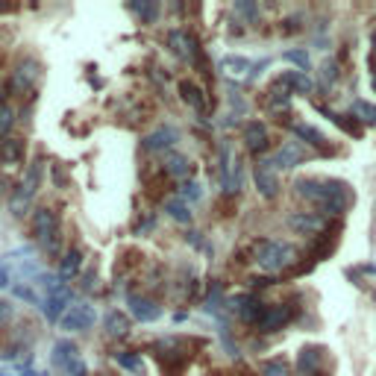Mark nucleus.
<instances>
[{
    "mask_svg": "<svg viewBox=\"0 0 376 376\" xmlns=\"http://www.w3.org/2000/svg\"><path fill=\"white\" fill-rule=\"evenodd\" d=\"M291 320V306H271L265 318H261L259 323V330H265V332H276V330H283V326Z\"/></svg>",
    "mask_w": 376,
    "mask_h": 376,
    "instance_id": "nucleus-9",
    "label": "nucleus"
},
{
    "mask_svg": "<svg viewBox=\"0 0 376 376\" xmlns=\"http://www.w3.org/2000/svg\"><path fill=\"white\" fill-rule=\"evenodd\" d=\"M94 320H97L94 306L77 303V306H71L68 312H65L62 326H65V330H71V332H86V330H91V326H94Z\"/></svg>",
    "mask_w": 376,
    "mask_h": 376,
    "instance_id": "nucleus-4",
    "label": "nucleus"
},
{
    "mask_svg": "<svg viewBox=\"0 0 376 376\" xmlns=\"http://www.w3.org/2000/svg\"><path fill=\"white\" fill-rule=\"evenodd\" d=\"M223 68L230 71V74H244V71L250 68V62L241 59V56H226V59H223Z\"/></svg>",
    "mask_w": 376,
    "mask_h": 376,
    "instance_id": "nucleus-29",
    "label": "nucleus"
},
{
    "mask_svg": "<svg viewBox=\"0 0 376 376\" xmlns=\"http://www.w3.org/2000/svg\"><path fill=\"white\" fill-rule=\"evenodd\" d=\"M285 59H288V62H297L303 71L309 68V56H306L303 51H288V53H285Z\"/></svg>",
    "mask_w": 376,
    "mask_h": 376,
    "instance_id": "nucleus-35",
    "label": "nucleus"
},
{
    "mask_svg": "<svg viewBox=\"0 0 376 376\" xmlns=\"http://www.w3.org/2000/svg\"><path fill=\"white\" fill-rule=\"evenodd\" d=\"M235 9H238V12H244V15H250V18L256 15V6H250V4H238Z\"/></svg>",
    "mask_w": 376,
    "mask_h": 376,
    "instance_id": "nucleus-38",
    "label": "nucleus"
},
{
    "mask_svg": "<svg viewBox=\"0 0 376 376\" xmlns=\"http://www.w3.org/2000/svg\"><path fill=\"white\" fill-rule=\"evenodd\" d=\"M174 141H176V129L174 127H159L156 133H150V136L141 141V147L153 153V150H165V147H171Z\"/></svg>",
    "mask_w": 376,
    "mask_h": 376,
    "instance_id": "nucleus-10",
    "label": "nucleus"
},
{
    "mask_svg": "<svg viewBox=\"0 0 376 376\" xmlns=\"http://www.w3.org/2000/svg\"><path fill=\"white\" fill-rule=\"evenodd\" d=\"M32 230H36L39 241H41L51 253L59 250V221H56V212H51V209H36V215H32Z\"/></svg>",
    "mask_w": 376,
    "mask_h": 376,
    "instance_id": "nucleus-3",
    "label": "nucleus"
},
{
    "mask_svg": "<svg viewBox=\"0 0 376 376\" xmlns=\"http://www.w3.org/2000/svg\"><path fill=\"white\" fill-rule=\"evenodd\" d=\"M71 288L65 285L62 291H56V294H51V297H44V303H41V312H44V318L47 320H62L65 318V309H71Z\"/></svg>",
    "mask_w": 376,
    "mask_h": 376,
    "instance_id": "nucleus-6",
    "label": "nucleus"
},
{
    "mask_svg": "<svg viewBox=\"0 0 376 376\" xmlns=\"http://www.w3.org/2000/svg\"><path fill=\"white\" fill-rule=\"evenodd\" d=\"M297 162H303V150H300V147L294 144V141H291V144H285L283 150L276 153V165H280V168H294Z\"/></svg>",
    "mask_w": 376,
    "mask_h": 376,
    "instance_id": "nucleus-19",
    "label": "nucleus"
},
{
    "mask_svg": "<svg viewBox=\"0 0 376 376\" xmlns=\"http://www.w3.org/2000/svg\"><path fill=\"white\" fill-rule=\"evenodd\" d=\"M179 94H183V101H186L188 106H194V109H203V106H206L203 91L194 86V83H188V79H183V83H179Z\"/></svg>",
    "mask_w": 376,
    "mask_h": 376,
    "instance_id": "nucleus-20",
    "label": "nucleus"
},
{
    "mask_svg": "<svg viewBox=\"0 0 376 376\" xmlns=\"http://www.w3.org/2000/svg\"><path fill=\"white\" fill-rule=\"evenodd\" d=\"M0 159H4L6 165H18V162H24V141L21 138H4L0 141Z\"/></svg>",
    "mask_w": 376,
    "mask_h": 376,
    "instance_id": "nucleus-17",
    "label": "nucleus"
},
{
    "mask_svg": "<svg viewBox=\"0 0 376 376\" xmlns=\"http://www.w3.org/2000/svg\"><path fill=\"white\" fill-rule=\"evenodd\" d=\"M373 44H376V36H373Z\"/></svg>",
    "mask_w": 376,
    "mask_h": 376,
    "instance_id": "nucleus-40",
    "label": "nucleus"
},
{
    "mask_svg": "<svg viewBox=\"0 0 376 376\" xmlns=\"http://www.w3.org/2000/svg\"><path fill=\"white\" fill-rule=\"evenodd\" d=\"M115 362L121 368H127V370L144 376V358H141V353H115Z\"/></svg>",
    "mask_w": 376,
    "mask_h": 376,
    "instance_id": "nucleus-22",
    "label": "nucleus"
},
{
    "mask_svg": "<svg viewBox=\"0 0 376 376\" xmlns=\"http://www.w3.org/2000/svg\"><path fill=\"white\" fill-rule=\"evenodd\" d=\"M165 212L174 218V221H179V223H188L191 221V212H188V203L183 200V197H176V200H168L165 203Z\"/></svg>",
    "mask_w": 376,
    "mask_h": 376,
    "instance_id": "nucleus-21",
    "label": "nucleus"
},
{
    "mask_svg": "<svg viewBox=\"0 0 376 376\" xmlns=\"http://www.w3.org/2000/svg\"><path fill=\"white\" fill-rule=\"evenodd\" d=\"M39 77H41L39 62H36V59H27V62L18 65V71H15L12 89H15V91H32V86L39 83Z\"/></svg>",
    "mask_w": 376,
    "mask_h": 376,
    "instance_id": "nucleus-7",
    "label": "nucleus"
},
{
    "mask_svg": "<svg viewBox=\"0 0 376 376\" xmlns=\"http://www.w3.org/2000/svg\"><path fill=\"white\" fill-rule=\"evenodd\" d=\"M297 194L300 197H309L320 203L326 212H332V215H338V212H344L353 200V194L347 191L344 183H335V179H326V183H318V179H297Z\"/></svg>",
    "mask_w": 376,
    "mask_h": 376,
    "instance_id": "nucleus-1",
    "label": "nucleus"
},
{
    "mask_svg": "<svg viewBox=\"0 0 376 376\" xmlns=\"http://www.w3.org/2000/svg\"><path fill=\"white\" fill-rule=\"evenodd\" d=\"M238 312H241V320H247V323H261V318H265L268 312V306H261L259 300H250V297H238Z\"/></svg>",
    "mask_w": 376,
    "mask_h": 376,
    "instance_id": "nucleus-16",
    "label": "nucleus"
},
{
    "mask_svg": "<svg viewBox=\"0 0 376 376\" xmlns=\"http://www.w3.org/2000/svg\"><path fill=\"white\" fill-rule=\"evenodd\" d=\"M283 89H291V91H300V94H309L312 91V83H309V77L303 74V71H288V74H283L280 79H276Z\"/></svg>",
    "mask_w": 376,
    "mask_h": 376,
    "instance_id": "nucleus-18",
    "label": "nucleus"
},
{
    "mask_svg": "<svg viewBox=\"0 0 376 376\" xmlns=\"http://www.w3.org/2000/svg\"><path fill=\"white\" fill-rule=\"evenodd\" d=\"M294 133H297L300 138H306L309 144H315V147H323V144H326L323 133H318L315 127H306V124H294Z\"/></svg>",
    "mask_w": 376,
    "mask_h": 376,
    "instance_id": "nucleus-26",
    "label": "nucleus"
},
{
    "mask_svg": "<svg viewBox=\"0 0 376 376\" xmlns=\"http://www.w3.org/2000/svg\"><path fill=\"white\" fill-rule=\"evenodd\" d=\"M297 368H300V373H306V376H315V368H318V350H303L300 358H297Z\"/></svg>",
    "mask_w": 376,
    "mask_h": 376,
    "instance_id": "nucleus-27",
    "label": "nucleus"
},
{
    "mask_svg": "<svg viewBox=\"0 0 376 376\" xmlns=\"http://www.w3.org/2000/svg\"><path fill=\"white\" fill-rule=\"evenodd\" d=\"M12 318V306L6 300H0V323H6Z\"/></svg>",
    "mask_w": 376,
    "mask_h": 376,
    "instance_id": "nucleus-37",
    "label": "nucleus"
},
{
    "mask_svg": "<svg viewBox=\"0 0 376 376\" xmlns=\"http://www.w3.org/2000/svg\"><path fill=\"white\" fill-rule=\"evenodd\" d=\"M127 330H129V318H127V315L112 312V315L106 318V332H109V335H127Z\"/></svg>",
    "mask_w": 376,
    "mask_h": 376,
    "instance_id": "nucleus-24",
    "label": "nucleus"
},
{
    "mask_svg": "<svg viewBox=\"0 0 376 376\" xmlns=\"http://www.w3.org/2000/svg\"><path fill=\"white\" fill-rule=\"evenodd\" d=\"M129 312H133L136 320H156L162 315V309L153 303V300H147V297H129Z\"/></svg>",
    "mask_w": 376,
    "mask_h": 376,
    "instance_id": "nucleus-12",
    "label": "nucleus"
},
{
    "mask_svg": "<svg viewBox=\"0 0 376 376\" xmlns=\"http://www.w3.org/2000/svg\"><path fill=\"white\" fill-rule=\"evenodd\" d=\"M294 259H297L294 247H291V244H283V241H261L259 247H256L259 268H265V271H271V273L288 268Z\"/></svg>",
    "mask_w": 376,
    "mask_h": 376,
    "instance_id": "nucleus-2",
    "label": "nucleus"
},
{
    "mask_svg": "<svg viewBox=\"0 0 376 376\" xmlns=\"http://www.w3.org/2000/svg\"><path fill=\"white\" fill-rule=\"evenodd\" d=\"M261 373L265 376H288V365L283 362V358H276V362H265L261 365Z\"/></svg>",
    "mask_w": 376,
    "mask_h": 376,
    "instance_id": "nucleus-30",
    "label": "nucleus"
},
{
    "mask_svg": "<svg viewBox=\"0 0 376 376\" xmlns=\"http://www.w3.org/2000/svg\"><path fill=\"white\" fill-rule=\"evenodd\" d=\"M77 358H79V350H77L74 341H56V344H53V365L56 368L68 370Z\"/></svg>",
    "mask_w": 376,
    "mask_h": 376,
    "instance_id": "nucleus-11",
    "label": "nucleus"
},
{
    "mask_svg": "<svg viewBox=\"0 0 376 376\" xmlns=\"http://www.w3.org/2000/svg\"><path fill=\"white\" fill-rule=\"evenodd\" d=\"M165 171H168L171 176H188L191 165H188V159H186V156H176V153H171V156L165 159Z\"/></svg>",
    "mask_w": 376,
    "mask_h": 376,
    "instance_id": "nucleus-23",
    "label": "nucleus"
},
{
    "mask_svg": "<svg viewBox=\"0 0 376 376\" xmlns=\"http://www.w3.org/2000/svg\"><path fill=\"white\" fill-rule=\"evenodd\" d=\"M253 176H256L259 191L265 194V197H273V194H276V176H273V171H271V162H259L256 171H253Z\"/></svg>",
    "mask_w": 376,
    "mask_h": 376,
    "instance_id": "nucleus-13",
    "label": "nucleus"
},
{
    "mask_svg": "<svg viewBox=\"0 0 376 376\" xmlns=\"http://www.w3.org/2000/svg\"><path fill=\"white\" fill-rule=\"evenodd\" d=\"M39 183H41V162H32L27 176H24V183H21V188H18V194H15V200H12V209L18 212V215H21V209L30 203L32 194L39 191Z\"/></svg>",
    "mask_w": 376,
    "mask_h": 376,
    "instance_id": "nucleus-5",
    "label": "nucleus"
},
{
    "mask_svg": "<svg viewBox=\"0 0 376 376\" xmlns=\"http://www.w3.org/2000/svg\"><path fill=\"white\" fill-rule=\"evenodd\" d=\"M353 115L362 121V124H370V127H376V106L373 103H365V101H356L353 103Z\"/></svg>",
    "mask_w": 376,
    "mask_h": 376,
    "instance_id": "nucleus-25",
    "label": "nucleus"
},
{
    "mask_svg": "<svg viewBox=\"0 0 376 376\" xmlns=\"http://www.w3.org/2000/svg\"><path fill=\"white\" fill-rule=\"evenodd\" d=\"M12 291H15V297H21V300H27V303H39V297H36V291H32V283H24V285H15Z\"/></svg>",
    "mask_w": 376,
    "mask_h": 376,
    "instance_id": "nucleus-33",
    "label": "nucleus"
},
{
    "mask_svg": "<svg viewBox=\"0 0 376 376\" xmlns=\"http://www.w3.org/2000/svg\"><path fill=\"white\" fill-rule=\"evenodd\" d=\"M244 141H247V147L253 153H261L268 147V129L261 127L259 121H253V124L244 127Z\"/></svg>",
    "mask_w": 376,
    "mask_h": 376,
    "instance_id": "nucleus-14",
    "label": "nucleus"
},
{
    "mask_svg": "<svg viewBox=\"0 0 376 376\" xmlns=\"http://www.w3.org/2000/svg\"><path fill=\"white\" fill-rule=\"evenodd\" d=\"M65 373H68V376H89V368L83 365V358H77V362L68 370H65Z\"/></svg>",
    "mask_w": 376,
    "mask_h": 376,
    "instance_id": "nucleus-36",
    "label": "nucleus"
},
{
    "mask_svg": "<svg viewBox=\"0 0 376 376\" xmlns=\"http://www.w3.org/2000/svg\"><path fill=\"white\" fill-rule=\"evenodd\" d=\"M320 112H326V109H320ZM326 115H330V118H332V121H335L341 129H347L350 136H362V127H358V124H356L350 115H332V112H326Z\"/></svg>",
    "mask_w": 376,
    "mask_h": 376,
    "instance_id": "nucleus-28",
    "label": "nucleus"
},
{
    "mask_svg": "<svg viewBox=\"0 0 376 376\" xmlns=\"http://www.w3.org/2000/svg\"><path fill=\"white\" fill-rule=\"evenodd\" d=\"M79 268H83V253L74 247V250L65 253V259H62V265H59V280H62V283L74 280V276L79 273Z\"/></svg>",
    "mask_w": 376,
    "mask_h": 376,
    "instance_id": "nucleus-15",
    "label": "nucleus"
},
{
    "mask_svg": "<svg viewBox=\"0 0 376 376\" xmlns=\"http://www.w3.org/2000/svg\"><path fill=\"white\" fill-rule=\"evenodd\" d=\"M291 230H297L300 235H315L323 230V218L315 212H300V215H291Z\"/></svg>",
    "mask_w": 376,
    "mask_h": 376,
    "instance_id": "nucleus-8",
    "label": "nucleus"
},
{
    "mask_svg": "<svg viewBox=\"0 0 376 376\" xmlns=\"http://www.w3.org/2000/svg\"><path fill=\"white\" fill-rule=\"evenodd\" d=\"M0 376H15V373H12L6 365H0Z\"/></svg>",
    "mask_w": 376,
    "mask_h": 376,
    "instance_id": "nucleus-39",
    "label": "nucleus"
},
{
    "mask_svg": "<svg viewBox=\"0 0 376 376\" xmlns=\"http://www.w3.org/2000/svg\"><path fill=\"white\" fill-rule=\"evenodd\" d=\"M136 15H141V21H153L156 18V4H133L129 6Z\"/></svg>",
    "mask_w": 376,
    "mask_h": 376,
    "instance_id": "nucleus-32",
    "label": "nucleus"
},
{
    "mask_svg": "<svg viewBox=\"0 0 376 376\" xmlns=\"http://www.w3.org/2000/svg\"><path fill=\"white\" fill-rule=\"evenodd\" d=\"M200 194H203V191H200L197 183H186L183 188H179V197H183L186 203H188V200H200Z\"/></svg>",
    "mask_w": 376,
    "mask_h": 376,
    "instance_id": "nucleus-34",
    "label": "nucleus"
},
{
    "mask_svg": "<svg viewBox=\"0 0 376 376\" xmlns=\"http://www.w3.org/2000/svg\"><path fill=\"white\" fill-rule=\"evenodd\" d=\"M15 118H12V109L0 106V138H9V129H12Z\"/></svg>",
    "mask_w": 376,
    "mask_h": 376,
    "instance_id": "nucleus-31",
    "label": "nucleus"
}]
</instances>
